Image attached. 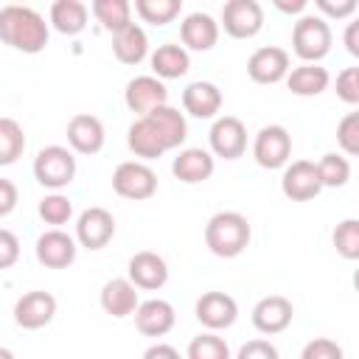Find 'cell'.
<instances>
[{"instance_id":"1","label":"cell","mask_w":359,"mask_h":359,"mask_svg":"<svg viewBox=\"0 0 359 359\" xmlns=\"http://www.w3.org/2000/svg\"><path fill=\"white\" fill-rule=\"evenodd\" d=\"M0 39L22 53L45 50L50 31L39 11L31 6H3L0 8Z\"/></svg>"},{"instance_id":"2","label":"cell","mask_w":359,"mask_h":359,"mask_svg":"<svg viewBox=\"0 0 359 359\" xmlns=\"http://www.w3.org/2000/svg\"><path fill=\"white\" fill-rule=\"evenodd\" d=\"M250 222L236 210H219L205 224V244L219 258H236L250 244Z\"/></svg>"},{"instance_id":"3","label":"cell","mask_w":359,"mask_h":359,"mask_svg":"<svg viewBox=\"0 0 359 359\" xmlns=\"http://www.w3.org/2000/svg\"><path fill=\"white\" fill-rule=\"evenodd\" d=\"M331 25L320 14H303L292 28V50L303 59V65H320V59L331 50Z\"/></svg>"},{"instance_id":"4","label":"cell","mask_w":359,"mask_h":359,"mask_svg":"<svg viewBox=\"0 0 359 359\" xmlns=\"http://www.w3.org/2000/svg\"><path fill=\"white\" fill-rule=\"evenodd\" d=\"M34 177L42 188L59 191L73 182L76 177V157L65 146H45L34 157Z\"/></svg>"},{"instance_id":"5","label":"cell","mask_w":359,"mask_h":359,"mask_svg":"<svg viewBox=\"0 0 359 359\" xmlns=\"http://www.w3.org/2000/svg\"><path fill=\"white\" fill-rule=\"evenodd\" d=\"M112 191L135 202L149 199L157 191V174L140 160H126L112 171Z\"/></svg>"},{"instance_id":"6","label":"cell","mask_w":359,"mask_h":359,"mask_svg":"<svg viewBox=\"0 0 359 359\" xmlns=\"http://www.w3.org/2000/svg\"><path fill=\"white\" fill-rule=\"evenodd\" d=\"M292 154V135L280 123H269L255 135L252 143V157L261 168H283Z\"/></svg>"},{"instance_id":"7","label":"cell","mask_w":359,"mask_h":359,"mask_svg":"<svg viewBox=\"0 0 359 359\" xmlns=\"http://www.w3.org/2000/svg\"><path fill=\"white\" fill-rule=\"evenodd\" d=\"M222 25L233 39H252L264 28V8L258 0H227L222 8Z\"/></svg>"},{"instance_id":"8","label":"cell","mask_w":359,"mask_h":359,"mask_svg":"<svg viewBox=\"0 0 359 359\" xmlns=\"http://www.w3.org/2000/svg\"><path fill=\"white\" fill-rule=\"evenodd\" d=\"M208 143L216 157L238 160L247 151V129L236 115H222L213 121V126L208 132Z\"/></svg>"},{"instance_id":"9","label":"cell","mask_w":359,"mask_h":359,"mask_svg":"<svg viewBox=\"0 0 359 359\" xmlns=\"http://www.w3.org/2000/svg\"><path fill=\"white\" fill-rule=\"evenodd\" d=\"M280 191L286 199L292 202H309L323 191L320 174H317V163L311 160H294L283 168L280 177Z\"/></svg>"},{"instance_id":"10","label":"cell","mask_w":359,"mask_h":359,"mask_svg":"<svg viewBox=\"0 0 359 359\" xmlns=\"http://www.w3.org/2000/svg\"><path fill=\"white\" fill-rule=\"evenodd\" d=\"M115 236V219L107 208H87L76 219V241L87 250H101Z\"/></svg>"},{"instance_id":"11","label":"cell","mask_w":359,"mask_h":359,"mask_svg":"<svg viewBox=\"0 0 359 359\" xmlns=\"http://www.w3.org/2000/svg\"><path fill=\"white\" fill-rule=\"evenodd\" d=\"M53 317H56V297L50 292L34 289V292H25L14 303V323L20 328H25V331L45 328Z\"/></svg>"},{"instance_id":"12","label":"cell","mask_w":359,"mask_h":359,"mask_svg":"<svg viewBox=\"0 0 359 359\" xmlns=\"http://www.w3.org/2000/svg\"><path fill=\"white\" fill-rule=\"evenodd\" d=\"M289 53L278 45H266L252 50V56L247 59V76L255 84H278L289 76Z\"/></svg>"},{"instance_id":"13","label":"cell","mask_w":359,"mask_h":359,"mask_svg":"<svg viewBox=\"0 0 359 359\" xmlns=\"http://www.w3.org/2000/svg\"><path fill=\"white\" fill-rule=\"evenodd\" d=\"M196 320L208 328V331H224L236 323L238 317V303L227 294V292H205L196 306H194Z\"/></svg>"},{"instance_id":"14","label":"cell","mask_w":359,"mask_h":359,"mask_svg":"<svg viewBox=\"0 0 359 359\" xmlns=\"http://www.w3.org/2000/svg\"><path fill=\"white\" fill-rule=\"evenodd\" d=\"M123 101L132 112H140V118H143L151 109L168 104V90H165L163 79H157V76H135L123 90Z\"/></svg>"},{"instance_id":"15","label":"cell","mask_w":359,"mask_h":359,"mask_svg":"<svg viewBox=\"0 0 359 359\" xmlns=\"http://www.w3.org/2000/svg\"><path fill=\"white\" fill-rule=\"evenodd\" d=\"M252 325L255 331L261 334H280L292 325V317H294V306L292 300H286L283 294H269V297H261L255 306H252Z\"/></svg>"},{"instance_id":"16","label":"cell","mask_w":359,"mask_h":359,"mask_svg":"<svg viewBox=\"0 0 359 359\" xmlns=\"http://www.w3.org/2000/svg\"><path fill=\"white\" fill-rule=\"evenodd\" d=\"M36 261L48 269H65L76 261V238L67 236L65 230H45L39 238H36Z\"/></svg>"},{"instance_id":"17","label":"cell","mask_w":359,"mask_h":359,"mask_svg":"<svg viewBox=\"0 0 359 359\" xmlns=\"http://www.w3.org/2000/svg\"><path fill=\"white\" fill-rule=\"evenodd\" d=\"M126 143H129V149L135 151V157H143V160H157V157H163L165 151H171V149H168V140H165L163 132H160V126H157L149 115L137 118V121L129 126Z\"/></svg>"},{"instance_id":"18","label":"cell","mask_w":359,"mask_h":359,"mask_svg":"<svg viewBox=\"0 0 359 359\" xmlns=\"http://www.w3.org/2000/svg\"><path fill=\"white\" fill-rule=\"evenodd\" d=\"M129 280L137 286V289H146V292H154V289H163L165 280H168V264L163 255L151 252V250H140L129 258Z\"/></svg>"},{"instance_id":"19","label":"cell","mask_w":359,"mask_h":359,"mask_svg":"<svg viewBox=\"0 0 359 359\" xmlns=\"http://www.w3.org/2000/svg\"><path fill=\"white\" fill-rule=\"evenodd\" d=\"M104 140H107V132H104V123L95 115L79 112V115L70 118V123H67V143H70L73 151H79V154H98L104 149Z\"/></svg>"},{"instance_id":"20","label":"cell","mask_w":359,"mask_h":359,"mask_svg":"<svg viewBox=\"0 0 359 359\" xmlns=\"http://www.w3.org/2000/svg\"><path fill=\"white\" fill-rule=\"evenodd\" d=\"M177 323V314H174V306L168 300H160V297H151V300H143L135 311V325L143 337H165Z\"/></svg>"},{"instance_id":"21","label":"cell","mask_w":359,"mask_h":359,"mask_svg":"<svg viewBox=\"0 0 359 359\" xmlns=\"http://www.w3.org/2000/svg\"><path fill=\"white\" fill-rule=\"evenodd\" d=\"M213 168H216L213 154L205 151V149H196V146L180 149V154H177L174 163H171L174 177H177L180 182H185V185H196V182L210 180V177H213Z\"/></svg>"},{"instance_id":"22","label":"cell","mask_w":359,"mask_h":359,"mask_svg":"<svg viewBox=\"0 0 359 359\" xmlns=\"http://www.w3.org/2000/svg\"><path fill=\"white\" fill-rule=\"evenodd\" d=\"M180 39L185 50H210L219 42V22L205 11H194L180 22Z\"/></svg>"},{"instance_id":"23","label":"cell","mask_w":359,"mask_h":359,"mask_svg":"<svg viewBox=\"0 0 359 359\" xmlns=\"http://www.w3.org/2000/svg\"><path fill=\"white\" fill-rule=\"evenodd\" d=\"M137 306H140L137 286L129 278H112V280H107L101 286V309L109 317H115V320L129 317V314L137 311Z\"/></svg>"},{"instance_id":"24","label":"cell","mask_w":359,"mask_h":359,"mask_svg":"<svg viewBox=\"0 0 359 359\" xmlns=\"http://www.w3.org/2000/svg\"><path fill=\"white\" fill-rule=\"evenodd\" d=\"M182 107L191 118H216L222 109V90L213 81H191L182 90Z\"/></svg>"},{"instance_id":"25","label":"cell","mask_w":359,"mask_h":359,"mask_svg":"<svg viewBox=\"0 0 359 359\" xmlns=\"http://www.w3.org/2000/svg\"><path fill=\"white\" fill-rule=\"evenodd\" d=\"M112 53L121 65H140L149 56V36L146 31L132 22L129 28H123L121 34L112 36Z\"/></svg>"},{"instance_id":"26","label":"cell","mask_w":359,"mask_h":359,"mask_svg":"<svg viewBox=\"0 0 359 359\" xmlns=\"http://www.w3.org/2000/svg\"><path fill=\"white\" fill-rule=\"evenodd\" d=\"M149 62H151V70H154L157 79H180V76H185L188 67H191L188 50H185L182 45H177V42H163V45H157V50L151 53Z\"/></svg>"},{"instance_id":"27","label":"cell","mask_w":359,"mask_h":359,"mask_svg":"<svg viewBox=\"0 0 359 359\" xmlns=\"http://www.w3.org/2000/svg\"><path fill=\"white\" fill-rule=\"evenodd\" d=\"M328 84H331V76H328V70L320 67V65H297V67H292L289 76H286V87H289L294 95H300V98L320 95V93L328 90Z\"/></svg>"},{"instance_id":"28","label":"cell","mask_w":359,"mask_h":359,"mask_svg":"<svg viewBox=\"0 0 359 359\" xmlns=\"http://www.w3.org/2000/svg\"><path fill=\"white\" fill-rule=\"evenodd\" d=\"M50 25L65 36L81 34L87 28V6L81 0H56L50 6Z\"/></svg>"},{"instance_id":"29","label":"cell","mask_w":359,"mask_h":359,"mask_svg":"<svg viewBox=\"0 0 359 359\" xmlns=\"http://www.w3.org/2000/svg\"><path fill=\"white\" fill-rule=\"evenodd\" d=\"M90 11L104 31H112V36L132 25V6L126 0H93Z\"/></svg>"},{"instance_id":"30","label":"cell","mask_w":359,"mask_h":359,"mask_svg":"<svg viewBox=\"0 0 359 359\" xmlns=\"http://www.w3.org/2000/svg\"><path fill=\"white\" fill-rule=\"evenodd\" d=\"M149 118L160 126L163 137L168 140V149H180V146L185 143V137H188V123H185V115H182L180 109H174V107L165 104V107L151 109Z\"/></svg>"},{"instance_id":"31","label":"cell","mask_w":359,"mask_h":359,"mask_svg":"<svg viewBox=\"0 0 359 359\" xmlns=\"http://www.w3.org/2000/svg\"><path fill=\"white\" fill-rule=\"evenodd\" d=\"M135 11L143 22L168 25L182 11V0H135Z\"/></svg>"},{"instance_id":"32","label":"cell","mask_w":359,"mask_h":359,"mask_svg":"<svg viewBox=\"0 0 359 359\" xmlns=\"http://www.w3.org/2000/svg\"><path fill=\"white\" fill-rule=\"evenodd\" d=\"M25 149L22 126L14 118H0V165H11Z\"/></svg>"},{"instance_id":"33","label":"cell","mask_w":359,"mask_h":359,"mask_svg":"<svg viewBox=\"0 0 359 359\" xmlns=\"http://www.w3.org/2000/svg\"><path fill=\"white\" fill-rule=\"evenodd\" d=\"M317 174L323 188H342L351 180V163L337 151H325L317 163Z\"/></svg>"},{"instance_id":"34","label":"cell","mask_w":359,"mask_h":359,"mask_svg":"<svg viewBox=\"0 0 359 359\" xmlns=\"http://www.w3.org/2000/svg\"><path fill=\"white\" fill-rule=\"evenodd\" d=\"M185 359H233V356H230V345L224 342V337H219L216 331H205L191 339Z\"/></svg>"},{"instance_id":"35","label":"cell","mask_w":359,"mask_h":359,"mask_svg":"<svg viewBox=\"0 0 359 359\" xmlns=\"http://www.w3.org/2000/svg\"><path fill=\"white\" fill-rule=\"evenodd\" d=\"M331 241L345 261H359V219H342L334 227Z\"/></svg>"},{"instance_id":"36","label":"cell","mask_w":359,"mask_h":359,"mask_svg":"<svg viewBox=\"0 0 359 359\" xmlns=\"http://www.w3.org/2000/svg\"><path fill=\"white\" fill-rule=\"evenodd\" d=\"M73 216V202L65 194H48L39 202V219L45 224H65Z\"/></svg>"},{"instance_id":"37","label":"cell","mask_w":359,"mask_h":359,"mask_svg":"<svg viewBox=\"0 0 359 359\" xmlns=\"http://www.w3.org/2000/svg\"><path fill=\"white\" fill-rule=\"evenodd\" d=\"M337 143L345 154L359 157V112H348L337 123Z\"/></svg>"},{"instance_id":"38","label":"cell","mask_w":359,"mask_h":359,"mask_svg":"<svg viewBox=\"0 0 359 359\" xmlns=\"http://www.w3.org/2000/svg\"><path fill=\"white\" fill-rule=\"evenodd\" d=\"M300 359H345V353H342V348L334 339L317 337V339H311V342L303 345Z\"/></svg>"},{"instance_id":"39","label":"cell","mask_w":359,"mask_h":359,"mask_svg":"<svg viewBox=\"0 0 359 359\" xmlns=\"http://www.w3.org/2000/svg\"><path fill=\"white\" fill-rule=\"evenodd\" d=\"M334 90H337V95H339L345 104H359V65L339 70Z\"/></svg>"},{"instance_id":"40","label":"cell","mask_w":359,"mask_h":359,"mask_svg":"<svg viewBox=\"0 0 359 359\" xmlns=\"http://www.w3.org/2000/svg\"><path fill=\"white\" fill-rule=\"evenodd\" d=\"M236 359H280V353L269 339H250L238 348Z\"/></svg>"},{"instance_id":"41","label":"cell","mask_w":359,"mask_h":359,"mask_svg":"<svg viewBox=\"0 0 359 359\" xmlns=\"http://www.w3.org/2000/svg\"><path fill=\"white\" fill-rule=\"evenodd\" d=\"M320 17H334V20H345L356 11V3L353 0H314Z\"/></svg>"},{"instance_id":"42","label":"cell","mask_w":359,"mask_h":359,"mask_svg":"<svg viewBox=\"0 0 359 359\" xmlns=\"http://www.w3.org/2000/svg\"><path fill=\"white\" fill-rule=\"evenodd\" d=\"M20 258V241L11 230H0V269L14 266V261Z\"/></svg>"},{"instance_id":"43","label":"cell","mask_w":359,"mask_h":359,"mask_svg":"<svg viewBox=\"0 0 359 359\" xmlns=\"http://www.w3.org/2000/svg\"><path fill=\"white\" fill-rule=\"evenodd\" d=\"M14 205H17V188L11 180L0 177V216H8L14 210Z\"/></svg>"},{"instance_id":"44","label":"cell","mask_w":359,"mask_h":359,"mask_svg":"<svg viewBox=\"0 0 359 359\" xmlns=\"http://www.w3.org/2000/svg\"><path fill=\"white\" fill-rule=\"evenodd\" d=\"M140 359H182V356H180V351H177L174 345H168V342H157V345L146 348Z\"/></svg>"},{"instance_id":"45","label":"cell","mask_w":359,"mask_h":359,"mask_svg":"<svg viewBox=\"0 0 359 359\" xmlns=\"http://www.w3.org/2000/svg\"><path fill=\"white\" fill-rule=\"evenodd\" d=\"M342 42H345V48H348V53L359 59V17H356V20H351V22L345 25V34H342Z\"/></svg>"},{"instance_id":"46","label":"cell","mask_w":359,"mask_h":359,"mask_svg":"<svg viewBox=\"0 0 359 359\" xmlns=\"http://www.w3.org/2000/svg\"><path fill=\"white\" fill-rule=\"evenodd\" d=\"M306 6H309L306 0H275V8L283 14H300Z\"/></svg>"},{"instance_id":"47","label":"cell","mask_w":359,"mask_h":359,"mask_svg":"<svg viewBox=\"0 0 359 359\" xmlns=\"http://www.w3.org/2000/svg\"><path fill=\"white\" fill-rule=\"evenodd\" d=\"M0 359H14V353H11L8 348H3V351H0Z\"/></svg>"},{"instance_id":"48","label":"cell","mask_w":359,"mask_h":359,"mask_svg":"<svg viewBox=\"0 0 359 359\" xmlns=\"http://www.w3.org/2000/svg\"><path fill=\"white\" fill-rule=\"evenodd\" d=\"M353 289H356V292H359V269H356V272H353Z\"/></svg>"}]
</instances>
